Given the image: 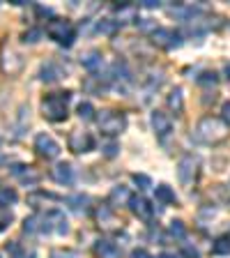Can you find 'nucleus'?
Wrapping results in <instances>:
<instances>
[{"mask_svg": "<svg viewBox=\"0 0 230 258\" xmlns=\"http://www.w3.org/2000/svg\"><path fill=\"white\" fill-rule=\"evenodd\" d=\"M221 196H223V201L228 203V208H230V182L228 184H221Z\"/></svg>", "mask_w": 230, "mask_h": 258, "instance_id": "e433bc0d", "label": "nucleus"}, {"mask_svg": "<svg viewBox=\"0 0 230 258\" xmlns=\"http://www.w3.org/2000/svg\"><path fill=\"white\" fill-rule=\"evenodd\" d=\"M79 118L81 120H95V106L90 102L79 104Z\"/></svg>", "mask_w": 230, "mask_h": 258, "instance_id": "c85d7f7f", "label": "nucleus"}, {"mask_svg": "<svg viewBox=\"0 0 230 258\" xmlns=\"http://www.w3.org/2000/svg\"><path fill=\"white\" fill-rule=\"evenodd\" d=\"M198 173H200L198 157L184 155L182 159L177 161V177H180L182 187H193V184H196V180H198Z\"/></svg>", "mask_w": 230, "mask_h": 258, "instance_id": "423d86ee", "label": "nucleus"}, {"mask_svg": "<svg viewBox=\"0 0 230 258\" xmlns=\"http://www.w3.org/2000/svg\"><path fill=\"white\" fill-rule=\"evenodd\" d=\"M67 143H69V150L76 152V155H86V152H90L95 148V139H92V134L86 132V129H74Z\"/></svg>", "mask_w": 230, "mask_h": 258, "instance_id": "6e6552de", "label": "nucleus"}, {"mask_svg": "<svg viewBox=\"0 0 230 258\" xmlns=\"http://www.w3.org/2000/svg\"><path fill=\"white\" fill-rule=\"evenodd\" d=\"M60 76H62V70H60L55 62H46L42 67V81H48V83H53V81H58Z\"/></svg>", "mask_w": 230, "mask_h": 258, "instance_id": "5701e85b", "label": "nucleus"}, {"mask_svg": "<svg viewBox=\"0 0 230 258\" xmlns=\"http://www.w3.org/2000/svg\"><path fill=\"white\" fill-rule=\"evenodd\" d=\"M171 235H177V237L184 235V224L182 221H173L171 224Z\"/></svg>", "mask_w": 230, "mask_h": 258, "instance_id": "72a5a7b5", "label": "nucleus"}, {"mask_svg": "<svg viewBox=\"0 0 230 258\" xmlns=\"http://www.w3.org/2000/svg\"><path fill=\"white\" fill-rule=\"evenodd\" d=\"M46 35L53 42H58L60 46H71L76 39V28L67 19H51L46 23Z\"/></svg>", "mask_w": 230, "mask_h": 258, "instance_id": "20e7f679", "label": "nucleus"}, {"mask_svg": "<svg viewBox=\"0 0 230 258\" xmlns=\"http://www.w3.org/2000/svg\"><path fill=\"white\" fill-rule=\"evenodd\" d=\"M143 7H147V10H155V7H159V3H157V0H143Z\"/></svg>", "mask_w": 230, "mask_h": 258, "instance_id": "58836bf2", "label": "nucleus"}, {"mask_svg": "<svg viewBox=\"0 0 230 258\" xmlns=\"http://www.w3.org/2000/svg\"><path fill=\"white\" fill-rule=\"evenodd\" d=\"M131 258H152V256L145 251V249H136V251L131 253Z\"/></svg>", "mask_w": 230, "mask_h": 258, "instance_id": "4c0bfd02", "label": "nucleus"}, {"mask_svg": "<svg viewBox=\"0 0 230 258\" xmlns=\"http://www.w3.org/2000/svg\"><path fill=\"white\" fill-rule=\"evenodd\" d=\"M115 23H131L138 19V7L131 5V3H124V5L115 7Z\"/></svg>", "mask_w": 230, "mask_h": 258, "instance_id": "dca6fc26", "label": "nucleus"}, {"mask_svg": "<svg viewBox=\"0 0 230 258\" xmlns=\"http://www.w3.org/2000/svg\"><path fill=\"white\" fill-rule=\"evenodd\" d=\"M157 201L164 205H171V203H175V194H173V189L168 184H159L157 187Z\"/></svg>", "mask_w": 230, "mask_h": 258, "instance_id": "393cba45", "label": "nucleus"}, {"mask_svg": "<svg viewBox=\"0 0 230 258\" xmlns=\"http://www.w3.org/2000/svg\"><path fill=\"white\" fill-rule=\"evenodd\" d=\"M12 175L23 184H37L39 177H42V173H39L37 168L26 166V164H14V166H12Z\"/></svg>", "mask_w": 230, "mask_h": 258, "instance_id": "f8f14e48", "label": "nucleus"}, {"mask_svg": "<svg viewBox=\"0 0 230 258\" xmlns=\"http://www.w3.org/2000/svg\"><path fill=\"white\" fill-rule=\"evenodd\" d=\"M83 90H88L90 95H104L106 83H102V76H90V79L83 81Z\"/></svg>", "mask_w": 230, "mask_h": 258, "instance_id": "412c9836", "label": "nucleus"}, {"mask_svg": "<svg viewBox=\"0 0 230 258\" xmlns=\"http://www.w3.org/2000/svg\"><path fill=\"white\" fill-rule=\"evenodd\" d=\"M129 201H131V194H129L127 187H115L108 196L111 208H124V205H129Z\"/></svg>", "mask_w": 230, "mask_h": 258, "instance_id": "f3484780", "label": "nucleus"}, {"mask_svg": "<svg viewBox=\"0 0 230 258\" xmlns=\"http://www.w3.org/2000/svg\"><path fill=\"white\" fill-rule=\"evenodd\" d=\"M12 219H14V215H12L10 208H0V231H5L7 226L12 224Z\"/></svg>", "mask_w": 230, "mask_h": 258, "instance_id": "c756f323", "label": "nucleus"}, {"mask_svg": "<svg viewBox=\"0 0 230 258\" xmlns=\"http://www.w3.org/2000/svg\"><path fill=\"white\" fill-rule=\"evenodd\" d=\"M152 44L159 48H177L182 44V35L173 28H155L152 30Z\"/></svg>", "mask_w": 230, "mask_h": 258, "instance_id": "0eeeda50", "label": "nucleus"}, {"mask_svg": "<svg viewBox=\"0 0 230 258\" xmlns=\"http://www.w3.org/2000/svg\"><path fill=\"white\" fill-rule=\"evenodd\" d=\"M51 258H83V256H81V251H76V249L55 247V249H51Z\"/></svg>", "mask_w": 230, "mask_h": 258, "instance_id": "bb28decb", "label": "nucleus"}, {"mask_svg": "<svg viewBox=\"0 0 230 258\" xmlns=\"http://www.w3.org/2000/svg\"><path fill=\"white\" fill-rule=\"evenodd\" d=\"M216 81H219V79H216L214 72H203V74L198 76V83H200V86H216Z\"/></svg>", "mask_w": 230, "mask_h": 258, "instance_id": "7c9ffc66", "label": "nucleus"}, {"mask_svg": "<svg viewBox=\"0 0 230 258\" xmlns=\"http://www.w3.org/2000/svg\"><path fill=\"white\" fill-rule=\"evenodd\" d=\"M221 120L230 127V102H225L223 106H221Z\"/></svg>", "mask_w": 230, "mask_h": 258, "instance_id": "f704fd0d", "label": "nucleus"}, {"mask_svg": "<svg viewBox=\"0 0 230 258\" xmlns=\"http://www.w3.org/2000/svg\"><path fill=\"white\" fill-rule=\"evenodd\" d=\"M28 203H30L32 208H42V203H60V196L46 194V191H37V194H30V196H28Z\"/></svg>", "mask_w": 230, "mask_h": 258, "instance_id": "aec40b11", "label": "nucleus"}, {"mask_svg": "<svg viewBox=\"0 0 230 258\" xmlns=\"http://www.w3.org/2000/svg\"><path fill=\"white\" fill-rule=\"evenodd\" d=\"M97 124L102 129V134L120 136L127 129V115L120 111H102V115L97 118Z\"/></svg>", "mask_w": 230, "mask_h": 258, "instance_id": "39448f33", "label": "nucleus"}, {"mask_svg": "<svg viewBox=\"0 0 230 258\" xmlns=\"http://www.w3.org/2000/svg\"><path fill=\"white\" fill-rule=\"evenodd\" d=\"M223 72H225V76L230 79V62H225V67H223Z\"/></svg>", "mask_w": 230, "mask_h": 258, "instance_id": "a19ab883", "label": "nucleus"}, {"mask_svg": "<svg viewBox=\"0 0 230 258\" xmlns=\"http://www.w3.org/2000/svg\"><path fill=\"white\" fill-rule=\"evenodd\" d=\"M161 258H184V256H182V253H173V251H166V253H164V256H161Z\"/></svg>", "mask_w": 230, "mask_h": 258, "instance_id": "ea45409f", "label": "nucleus"}, {"mask_svg": "<svg viewBox=\"0 0 230 258\" xmlns=\"http://www.w3.org/2000/svg\"><path fill=\"white\" fill-rule=\"evenodd\" d=\"M88 196H69V199L64 201V203L69 205L71 210H74V212H83V210H86V203H88Z\"/></svg>", "mask_w": 230, "mask_h": 258, "instance_id": "cd10ccee", "label": "nucleus"}, {"mask_svg": "<svg viewBox=\"0 0 230 258\" xmlns=\"http://www.w3.org/2000/svg\"><path fill=\"white\" fill-rule=\"evenodd\" d=\"M69 92H51L42 99V113L51 122H62L69 115Z\"/></svg>", "mask_w": 230, "mask_h": 258, "instance_id": "7ed1b4c3", "label": "nucleus"}, {"mask_svg": "<svg viewBox=\"0 0 230 258\" xmlns=\"http://www.w3.org/2000/svg\"><path fill=\"white\" fill-rule=\"evenodd\" d=\"M212 251H214L216 256H230V235L219 237V240L212 244Z\"/></svg>", "mask_w": 230, "mask_h": 258, "instance_id": "a878e982", "label": "nucleus"}, {"mask_svg": "<svg viewBox=\"0 0 230 258\" xmlns=\"http://www.w3.org/2000/svg\"><path fill=\"white\" fill-rule=\"evenodd\" d=\"M19 201V194L14 187H0V208H7V205H14Z\"/></svg>", "mask_w": 230, "mask_h": 258, "instance_id": "b1692460", "label": "nucleus"}, {"mask_svg": "<svg viewBox=\"0 0 230 258\" xmlns=\"http://www.w3.org/2000/svg\"><path fill=\"white\" fill-rule=\"evenodd\" d=\"M134 182L138 184L140 189H147V187H152V180L147 175H140V173H134Z\"/></svg>", "mask_w": 230, "mask_h": 258, "instance_id": "473e14b6", "label": "nucleus"}, {"mask_svg": "<svg viewBox=\"0 0 230 258\" xmlns=\"http://www.w3.org/2000/svg\"><path fill=\"white\" fill-rule=\"evenodd\" d=\"M51 177L60 184H71L74 182V166L67 164V161H60V164H55V166L51 168Z\"/></svg>", "mask_w": 230, "mask_h": 258, "instance_id": "4468645a", "label": "nucleus"}, {"mask_svg": "<svg viewBox=\"0 0 230 258\" xmlns=\"http://www.w3.org/2000/svg\"><path fill=\"white\" fill-rule=\"evenodd\" d=\"M35 150H37V155L44 157V159H55V157L60 155V145L53 136L37 134V139H35Z\"/></svg>", "mask_w": 230, "mask_h": 258, "instance_id": "1a4fd4ad", "label": "nucleus"}, {"mask_svg": "<svg viewBox=\"0 0 230 258\" xmlns=\"http://www.w3.org/2000/svg\"><path fill=\"white\" fill-rule=\"evenodd\" d=\"M129 210H131V212H134L138 219H143V221H150L152 217H155V205L145 199V196H134V194H131Z\"/></svg>", "mask_w": 230, "mask_h": 258, "instance_id": "9d476101", "label": "nucleus"}, {"mask_svg": "<svg viewBox=\"0 0 230 258\" xmlns=\"http://www.w3.org/2000/svg\"><path fill=\"white\" fill-rule=\"evenodd\" d=\"M228 134L230 127L216 115H203L193 129V139L203 145H219L228 139Z\"/></svg>", "mask_w": 230, "mask_h": 258, "instance_id": "f257e3e1", "label": "nucleus"}, {"mask_svg": "<svg viewBox=\"0 0 230 258\" xmlns=\"http://www.w3.org/2000/svg\"><path fill=\"white\" fill-rule=\"evenodd\" d=\"M81 62H83V67H86V70L97 72L99 67H102L104 58H102V53H99V51H86V53L81 55Z\"/></svg>", "mask_w": 230, "mask_h": 258, "instance_id": "6ab92c4d", "label": "nucleus"}, {"mask_svg": "<svg viewBox=\"0 0 230 258\" xmlns=\"http://www.w3.org/2000/svg\"><path fill=\"white\" fill-rule=\"evenodd\" d=\"M92 253L97 258H120V247L111 240H99V242H95Z\"/></svg>", "mask_w": 230, "mask_h": 258, "instance_id": "2eb2a0df", "label": "nucleus"}, {"mask_svg": "<svg viewBox=\"0 0 230 258\" xmlns=\"http://www.w3.org/2000/svg\"><path fill=\"white\" fill-rule=\"evenodd\" d=\"M39 37H42V30H35V28H30L28 32H23V42H26V44L39 42Z\"/></svg>", "mask_w": 230, "mask_h": 258, "instance_id": "2f4dec72", "label": "nucleus"}, {"mask_svg": "<svg viewBox=\"0 0 230 258\" xmlns=\"http://www.w3.org/2000/svg\"><path fill=\"white\" fill-rule=\"evenodd\" d=\"M150 122H152V129L157 132V136H159V139H164V136H168L173 132V120L168 118L164 111H155V113H152Z\"/></svg>", "mask_w": 230, "mask_h": 258, "instance_id": "ddd939ff", "label": "nucleus"}, {"mask_svg": "<svg viewBox=\"0 0 230 258\" xmlns=\"http://www.w3.org/2000/svg\"><path fill=\"white\" fill-rule=\"evenodd\" d=\"M0 258H26V251L19 242H7L3 251H0Z\"/></svg>", "mask_w": 230, "mask_h": 258, "instance_id": "4be33fe9", "label": "nucleus"}, {"mask_svg": "<svg viewBox=\"0 0 230 258\" xmlns=\"http://www.w3.org/2000/svg\"><path fill=\"white\" fill-rule=\"evenodd\" d=\"M95 219H97V224L102 226V228H106V231H118L120 228L118 217H115V212H113L108 205H99V208L95 210Z\"/></svg>", "mask_w": 230, "mask_h": 258, "instance_id": "9b49d317", "label": "nucleus"}, {"mask_svg": "<svg viewBox=\"0 0 230 258\" xmlns=\"http://www.w3.org/2000/svg\"><path fill=\"white\" fill-rule=\"evenodd\" d=\"M104 155H106V157H115V155H118V145H115V143H106V145H104Z\"/></svg>", "mask_w": 230, "mask_h": 258, "instance_id": "c9c22d12", "label": "nucleus"}, {"mask_svg": "<svg viewBox=\"0 0 230 258\" xmlns=\"http://www.w3.org/2000/svg\"><path fill=\"white\" fill-rule=\"evenodd\" d=\"M23 231L26 233H67V219L60 210H48V212H37V215L28 217L23 221Z\"/></svg>", "mask_w": 230, "mask_h": 258, "instance_id": "f03ea898", "label": "nucleus"}, {"mask_svg": "<svg viewBox=\"0 0 230 258\" xmlns=\"http://www.w3.org/2000/svg\"><path fill=\"white\" fill-rule=\"evenodd\" d=\"M168 108H171L175 115H182L184 111V97H182V88H173L171 95H168Z\"/></svg>", "mask_w": 230, "mask_h": 258, "instance_id": "a211bd4d", "label": "nucleus"}]
</instances>
